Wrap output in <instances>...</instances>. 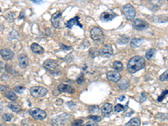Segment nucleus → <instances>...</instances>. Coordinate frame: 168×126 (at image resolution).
<instances>
[{
    "label": "nucleus",
    "mask_w": 168,
    "mask_h": 126,
    "mask_svg": "<svg viewBox=\"0 0 168 126\" xmlns=\"http://www.w3.org/2000/svg\"><path fill=\"white\" fill-rule=\"evenodd\" d=\"M145 58L140 55H136L132 57L129 61V62L127 64V70L130 73H134L145 68Z\"/></svg>",
    "instance_id": "nucleus-1"
},
{
    "label": "nucleus",
    "mask_w": 168,
    "mask_h": 126,
    "mask_svg": "<svg viewBox=\"0 0 168 126\" xmlns=\"http://www.w3.org/2000/svg\"><path fill=\"white\" fill-rule=\"evenodd\" d=\"M43 66L45 68L49 71L50 72L53 73V74H57L60 72V68H59V65L56 61L55 60H46L45 61L44 63H43Z\"/></svg>",
    "instance_id": "nucleus-2"
},
{
    "label": "nucleus",
    "mask_w": 168,
    "mask_h": 126,
    "mask_svg": "<svg viewBox=\"0 0 168 126\" xmlns=\"http://www.w3.org/2000/svg\"><path fill=\"white\" fill-rule=\"evenodd\" d=\"M90 36L92 40H93L96 42H101L104 38V32L99 27L92 28V29L90 30Z\"/></svg>",
    "instance_id": "nucleus-3"
},
{
    "label": "nucleus",
    "mask_w": 168,
    "mask_h": 126,
    "mask_svg": "<svg viewBox=\"0 0 168 126\" xmlns=\"http://www.w3.org/2000/svg\"><path fill=\"white\" fill-rule=\"evenodd\" d=\"M70 119V115L68 114H62L57 117L54 118L51 120L53 126H63Z\"/></svg>",
    "instance_id": "nucleus-4"
},
{
    "label": "nucleus",
    "mask_w": 168,
    "mask_h": 126,
    "mask_svg": "<svg viewBox=\"0 0 168 126\" xmlns=\"http://www.w3.org/2000/svg\"><path fill=\"white\" fill-rule=\"evenodd\" d=\"M123 11H124L125 17L128 20H133L135 17L136 11H135L134 8L130 3H127V4L124 5L123 7Z\"/></svg>",
    "instance_id": "nucleus-5"
},
{
    "label": "nucleus",
    "mask_w": 168,
    "mask_h": 126,
    "mask_svg": "<svg viewBox=\"0 0 168 126\" xmlns=\"http://www.w3.org/2000/svg\"><path fill=\"white\" fill-rule=\"evenodd\" d=\"M29 112L30 115L34 118L35 119L41 120V119H44V118H46V113L45 112L44 110H42L40 108H32L29 109Z\"/></svg>",
    "instance_id": "nucleus-6"
},
{
    "label": "nucleus",
    "mask_w": 168,
    "mask_h": 126,
    "mask_svg": "<svg viewBox=\"0 0 168 126\" xmlns=\"http://www.w3.org/2000/svg\"><path fill=\"white\" fill-rule=\"evenodd\" d=\"M30 94L35 98H42L47 94V90L43 87H33L30 88Z\"/></svg>",
    "instance_id": "nucleus-7"
},
{
    "label": "nucleus",
    "mask_w": 168,
    "mask_h": 126,
    "mask_svg": "<svg viewBox=\"0 0 168 126\" xmlns=\"http://www.w3.org/2000/svg\"><path fill=\"white\" fill-rule=\"evenodd\" d=\"M132 25L133 27L137 30H144L149 27V24L146 21L141 19V18L134 19L132 21Z\"/></svg>",
    "instance_id": "nucleus-8"
},
{
    "label": "nucleus",
    "mask_w": 168,
    "mask_h": 126,
    "mask_svg": "<svg viewBox=\"0 0 168 126\" xmlns=\"http://www.w3.org/2000/svg\"><path fill=\"white\" fill-rule=\"evenodd\" d=\"M62 13L60 11L56 12L51 16V24L56 29L62 28Z\"/></svg>",
    "instance_id": "nucleus-9"
},
{
    "label": "nucleus",
    "mask_w": 168,
    "mask_h": 126,
    "mask_svg": "<svg viewBox=\"0 0 168 126\" xmlns=\"http://www.w3.org/2000/svg\"><path fill=\"white\" fill-rule=\"evenodd\" d=\"M115 17H117V14L114 13L112 10H107L105 12H103L100 15V19L103 22H109L113 20Z\"/></svg>",
    "instance_id": "nucleus-10"
},
{
    "label": "nucleus",
    "mask_w": 168,
    "mask_h": 126,
    "mask_svg": "<svg viewBox=\"0 0 168 126\" xmlns=\"http://www.w3.org/2000/svg\"><path fill=\"white\" fill-rule=\"evenodd\" d=\"M99 53L104 57H110L114 53V50H113L112 45H109V44L104 45V47L100 50Z\"/></svg>",
    "instance_id": "nucleus-11"
},
{
    "label": "nucleus",
    "mask_w": 168,
    "mask_h": 126,
    "mask_svg": "<svg viewBox=\"0 0 168 126\" xmlns=\"http://www.w3.org/2000/svg\"><path fill=\"white\" fill-rule=\"evenodd\" d=\"M108 80L113 82H118L121 79V75L116 71H109L106 74Z\"/></svg>",
    "instance_id": "nucleus-12"
},
{
    "label": "nucleus",
    "mask_w": 168,
    "mask_h": 126,
    "mask_svg": "<svg viewBox=\"0 0 168 126\" xmlns=\"http://www.w3.org/2000/svg\"><path fill=\"white\" fill-rule=\"evenodd\" d=\"M0 55L3 58V60H5V61L11 60L14 55V52L8 48H3V49L0 50Z\"/></svg>",
    "instance_id": "nucleus-13"
},
{
    "label": "nucleus",
    "mask_w": 168,
    "mask_h": 126,
    "mask_svg": "<svg viewBox=\"0 0 168 126\" xmlns=\"http://www.w3.org/2000/svg\"><path fill=\"white\" fill-rule=\"evenodd\" d=\"M74 25H78L80 28H82V25L79 22V17L78 16H75L74 18L69 19L66 24V26L68 29H71Z\"/></svg>",
    "instance_id": "nucleus-14"
},
{
    "label": "nucleus",
    "mask_w": 168,
    "mask_h": 126,
    "mask_svg": "<svg viewBox=\"0 0 168 126\" xmlns=\"http://www.w3.org/2000/svg\"><path fill=\"white\" fill-rule=\"evenodd\" d=\"M58 90L60 92H66V93H70V94L73 93L75 91L71 86L65 84V83H62L58 86Z\"/></svg>",
    "instance_id": "nucleus-15"
},
{
    "label": "nucleus",
    "mask_w": 168,
    "mask_h": 126,
    "mask_svg": "<svg viewBox=\"0 0 168 126\" xmlns=\"http://www.w3.org/2000/svg\"><path fill=\"white\" fill-rule=\"evenodd\" d=\"M19 65L21 68H25L29 65V58L25 54H21L19 55Z\"/></svg>",
    "instance_id": "nucleus-16"
},
{
    "label": "nucleus",
    "mask_w": 168,
    "mask_h": 126,
    "mask_svg": "<svg viewBox=\"0 0 168 126\" xmlns=\"http://www.w3.org/2000/svg\"><path fill=\"white\" fill-rule=\"evenodd\" d=\"M113 105L111 104V103H104L103 106H102V108H101V111H102V113H103V114H104V115H109L111 113H112V111H113Z\"/></svg>",
    "instance_id": "nucleus-17"
},
{
    "label": "nucleus",
    "mask_w": 168,
    "mask_h": 126,
    "mask_svg": "<svg viewBox=\"0 0 168 126\" xmlns=\"http://www.w3.org/2000/svg\"><path fill=\"white\" fill-rule=\"evenodd\" d=\"M30 48H31V51L34 53H36V54H42V53H44V48H42V46H40L37 43L31 44Z\"/></svg>",
    "instance_id": "nucleus-18"
},
{
    "label": "nucleus",
    "mask_w": 168,
    "mask_h": 126,
    "mask_svg": "<svg viewBox=\"0 0 168 126\" xmlns=\"http://www.w3.org/2000/svg\"><path fill=\"white\" fill-rule=\"evenodd\" d=\"M143 43H144V40L141 38H134L130 42V45L132 48L135 49V48L140 47Z\"/></svg>",
    "instance_id": "nucleus-19"
},
{
    "label": "nucleus",
    "mask_w": 168,
    "mask_h": 126,
    "mask_svg": "<svg viewBox=\"0 0 168 126\" xmlns=\"http://www.w3.org/2000/svg\"><path fill=\"white\" fill-rule=\"evenodd\" d=\"M8 107L13 112H15V113H18V112H19L21 110V106L19 104H18V103H14V102H9V104H8Z\"/></svg>",
    "instance_id": "nucleus-20"
},
{
    "label": "nucleus",
    "mask_w": 168,
    "mask_h": 126,
    "mask_svg": "<svg viewBox=\"0 0 168 126\" xmlns=\"http://www.w3.org/2000/svg\"><path fill=\"white\" fill-rule=\"evenodd\" d=\"M141 124V122L139 118H133L129 122H127L124 126H140Z\"/></svg>",
    "instance_id": "nucleus-21"
},
{
    "label": "nucleus",
    "mask_w": 168,
    "mask_h": 126,
    "mask_svg": "<svg viewBox=\"0 0 168 126\" xmlns=\"http://www.w3.org/2000/svg\"><path fill=\"white\" fill-rule=\"evenodd\" d=\"M4 96L8 99L11 100V101H14V100L17 99V95L13 91H7V92H5Z\"/></svg>",
    "instance_id": "nucleus-22"
},
{
    "label": "nucleus",
    "mask_w": 168,
    "mask_h": 126,
    "mask_svg": "<svg viewBox=\"0 0 168 126\" xmlns=\"http://www.w3.org/2000/svg\"><path fill=\"white\" fill-rule=\"evenodd\" d=\"M130 86V83L129 81H126V80H122V81H119L118 82V87L121 89V90H125L129 88Z\"/></svg>",
    "instance_id": "nucleus-23"
},
{
    "label": "nucleus",
    "mask_w": 168,
    "mask_h": 126,
    "mask_svg": "<svg viewBox=\"0 0 168 126\" xmlns=\"http://www.w3.org/2000/svg\"><path fill=\"white\" fill-rule=\"evenodd\" d=\"M113 67L116 70V72H121L123 70V68H124L123 64L119 61H115L114 64H113Z\"/></svg>",
    "instance_id": "nucleus-24"
},
{
    "label": "nucleus",
    "mask_w": 168,
    "mask_h": 126,
    "mask_svg": "<svg viewBox=\"0 0 168 126\" xmlns=\"http://www.w3.org/2000/svg\"><path fill=\"white\" fill-rule=\"evenodd\" d=\"M156 53V50L154 49V48H151V49H150L149 51H146V53H145V57H146L148 60H151V59L155 56Z\"/></svg>",
    "instance_id": "nucleus-25"
},
{
    "label": "nucleus",
    "mask_w": 168,
    "mask_h": 126,
    "mask_svg": "<svg viewBox=\"0 0 168 126\" xmlns=\"http://www.w3.org/2000/svg\"><path fill=\"white\" fill-rule=\"evenodd\" d=\"M99 54V51L98 49L96 47H93V48H90L89 50V55L92 58H95L96 56H97Z\"/></svg>",
    "instance_id": "nucleus-26"
},
{
    "label": "nucleus",
    "mask_w": 168,
    "mask_h": 126,
    "mask_svg": "<svg viewBox=\"0 0 168 126\" xmlns=\"http://www.w3.org/2000/svg\"><path fill=\"white\" fill-rule=\"evenodd\" d=\"M130 41V38L128 36H121L119 39H118V43L119 44H127Z\"/></svg>",
    "instance_id": "nucleus-27"
},
{
    "label": "nucleus",
    "mask_w": 168,
    "mask_h": 126,
    "mask_svg": "<svg viewBox=\"0 0 168 126\" xmlns=\"http://www.w3.org/2000/svg\"><path fill=\"white\" fill-rule=\"evenodd\" d=\"M100 110L99 107L97 105H92L88 108V112L90 114H96V113H98Z\"/></svg>",
    "instance_id": "nucleus-28"
},
{
    "label": "nucleus",
    "mask_w": 168,
    "mask_h": 126,
    "mask_svg": "<svg viewBox=\"0 0 168 126\" xmlns=\"http://www.w3.org/2000/svg\"><path fill=\"white\" fill-rule=\"evenodd\" d=\"M83 72L86 73H93L94 72V68L92 66H88V65H85L82 68Z\"/></svg>",
    "instance_id": "nucleus-29"
},
{
    "label": "nucleus",
    "mask_w": 168,
    "mask_h": 126,
    "mask_svg": "<svg viewBox=\"0 0 168 126\" xmlns=\"http://www.w3.org/2000/svg\"><path fill=\"white\" fill-rule=\"evenodd\" d=\"M160 81H168V70L163 72L160 76Z\"/></svg>",
    "instance_id": "nucleus-30"
},
{
    "label": "nucleus",
    "mask_w": 168,
    "mask_h": 126,
    "mask_svg": "<svg viewBox=\"0 0 168 126\" xmlns=\"http://www.w3.org/2000/svg\"><path fill=\"white\" fill-rule=\"evenodd\" d=\"M168 94V89L167 90L164 91V92H162V93L160 95L159 97H158V99H157V101L159 102V103H160V102H162V100L165 99L166 97H167V95Z\"/></svg>",
    "instance_id": "nucleus-31"
},
{
    "label": "nucleus",
    "mask_w": 168,
    "mask_h": 126,
    "mask_svg": "<svg viewBox=\"0 0 168 126\" xmlns=\"http://www.w3.org/2000/svg\"><path fill=\"white\" fill-rule=\"evenodd\" d=\"M114 110H115L116 113H120L123 110H124V107L122 104H117L115 107V108H114Z\"/></svg>",
    "instance_id": "nucleus-32"
},
{
    "label": "nucleus",
    "mask_w": 168,
    "mask_h": 126,
    "mask_svg": "<svg viewBox=\"0 0 168 126\" xmlns=\"http://www.w3.org/2000/svg\"><path fill=\"white\" fill-rule=\"evenodd\" d=\"M12 118H13V114H4L3 115V119L6 122H9Z\"/></svg>",
    "instance_id": "nucleus-33"
},
{
    "label": "nucleus",
    "mask_w": 168,
    "mask_h": 126,
    "mask_svg": "<svg viewBox=\"0 0 168 126\" xmlns=\"http://www.w3.org/2000/svg\"><path fill=\"white\" fill-rule=\"evenodd\" d=\"M67 105L71 108V109H75V108H77V103H75V102H73V101L67 102Z\"/></svg>",
    "instance_id": "nucleus-34"
},
{
    "label": "nucleus",
    "mask_w": 168,
    "mask_h": 126,
    "mask_svg": "<svg viewBox=\"0 0 168 126\" xmlns=\"http://www.w3.org/2000/svg\"><path fill=\"white\" fill-rule=\"evenodd\" d=\"M85 81V77H84V75L82 74V73H81L79 75V77H77V82L78 83V84H82V83H83Z\"/></svg>",
    "instance_id": "nucleus-35"
},
{
    "label": "nucleus",
    "mask_w": 168,
    "mask_h": 126,
    "mask_svg": "<svg viewBox=\"0 0 168 126\" xmlns=\"http://www.w3.org/2000/svg\"><path fill=\"white\" fill-rule=\"evenodd\" d=\"M156 118H159V119H161V120L168 119V114H158Z\"/></svg>",
    "instance_id": "nucleus-36"
},
{
    "label": "nucleus",
    "mask_w": 168,
    "mask_h": 126,
    "mask_svg": "<svg viewBox=\"0 0 168 126\" xmlns=\"http://www.w3.org/2000/svg\"><path fill=\"white\" fill-rule=\"evenodd\" d=\"M88 118L92 119L93 121H95V122H99V121L102 120V118L100 116H95V115H90Z\"/></svg>",
    "instance_id": "nucleus-37"
},
{
    "label": "nucleus",
    "mask_w": 168,
    "mask_h": 126,
    "mask_svg": "<svg viewBox=\"0 0 168 126\" xmlns=\"http://www.w3.org/2000/svg\"><path fill=\"white\" fill-rule=\"evenodd\" d=\"M25 90V88L24 87H16V88H14V92H16L19 94L23 93Z\"/></svg>",
    "instance_id": "nucleus-38"
},
{
    "label": "nucleus",
    "mask_w": 168,
    "mask_h": 126,
    "mask_svg": "<svg viewBox=\"0 0 168 126\" xmlns=\"http://www.w3.org/2000/svg\"><path fill=\"white\" fill-rule=\"evenodd\" d=\"M83 125V120L82 119H77L75 120L72 124V126H82Z\"/></svg>",
    "instance_id": "nucleus-39"
},
{
    "label": "nucleus",
    "mask_w": 168,
    "mask_h": 126,
    "mask_svg": "<svg viewBox=\"0 0 168 126\" xmlns=\"http://www.w3.org/2000/svg\"><path fill=\"white\" fill-rule=\"evenodd\" d=\"M18 32H16L15 30H13L10 34H9V38L13 39H18Z\"/></svg>",
    "instance_id": "nucleus-40"
},
{
    "label": "nucleus",
    "mask_w": 168,
    "mask_h": 126,
    "mask_svg": "<svg viewBox=\"0 0 168 126\" xmlns=\"http://www.w3.org/2000/svg\"><path fill=\"white\" fill-rule=\"evenodd\" d=\"M84 126H98V125L95 121H90V122H88L87 124H85Z\"/></svg>",
    "instance_id": "nucleus-41"
},
{
    "label": "nucleus",
    "mask_w": 168,
    "mask_h": 126,
    "mask_svg": "<svg viewBox=\"0 0 168 126\" xmlns=\"http://www.w3.org/2000/svg\"><path fill=\"white\" fill-rule=\"evenodd\" d=\"M61 49L62 50H64V51H71V46H67V45H61Z\"/></svg>",
    "instance_id": "nucleus-42"
},
{
    "label": "nucleus",
    "mask_w": 168,
    "mask_h": 126,
    "mask_svg": "<svg viewBox=\"0 0 168 126\" xmlns=\"http://www.w3.org/2000/svg\"><path fill=\"white\" fill-rule=\"evenodd\" d=\"M7 89H8V87L7 86H5V85H1L0 84V92H7Z\"/></svg>",
    "instance_id": "nucleus-43"
},
{
    "label": "nucleus",
    "mask_w": 168,
    "mask_h": 126,
    "mask_svg": "<svg viewBox=\"0 0 168 126\" xmlns=\"http://www.w3.org/2000/svg\"><path fill=\"white\" fill-rule=\"evenodd\" d=\"M4 69H5V64L3 62H0V73H2V72H3Z\"/></svg>",
    "instance_id": "nucleus-44"
},
{
    "label": "nucleus",
    "mask_w": 168,
    "mask_h": 126,
    "mask_svg": "<svg viewBox=\"0 0 168 126\" xmlns=\"http://www.w3.org/2000/svg\"><path fill=\"white\" fill-rule=\"evenodd\" d=\"M146 100V94H145V92H142L141 93V102H145Z\"/></svg>",
    "instance_id": "nucleus-45"
},
{
    "label": "nucleus",
    "mask_w": 168,
    "mask_h": 126,
    "mask_svg": "<svg viewBox=\"0 0 168 126\" xmlns=\"http://www.w3.org/2000/svg\"><path fill=\"white\" fill-rule=\"evenodd\" d=\"M84 43H86V45H84V44L82 43V45H80V47H81L82 49H85L86 47H88L89 46V43L87 41V40H84Z\"/></svg>",
    "instance_id": "nucleus-46"
},
{
    "label": "nucleus",
    "mask_w": 168,
    "mask_h": 126,
    "mask_svg": "<svg viewBox=\"0 0 168 126\" xmlns=\"http://www.w3.org/2000/svg\"><path fill=\"white\" fill-rule=\"evenodd\" d=\"M56 103L57 104V105H62V103H63V101H62V99H57L56 101Z\"/></svg>",
    "instance_id": "nucleus-47"
},
{
    "label": "nucleus",
    "mask_w": 168,
    "mask_h": 126,
    "mask_svg": "<svg viewBox=\"0 0 168 126\" xmlns=\"http://www.w3.org/2000/svg\"><path fill=\"white\" fill-rule=\"evenodd\" d=\"M126 99V97L124 96V95H122V96H120V97H119V101H124V99Z\"/></svg>",
    "instance_id": "nucleus-48"
},
{
    "label": "nucleus",
    "mask_w": 168,
    "mask_h": 126,
    "mask_svg": "<svg viewBox=\"0 0 168 126\" xmlns=\"http://www.w3.org/2000/svg\"><path fill=\"white\" fill-rule=\"evenodd\" d=\"M34 3H37V4H41V3H43V1H36V0H33L32 1Z\"/></svg>",
    "instance_id": "nucleus-49"
},
{
    "label": "nucleus",
    "mask_w": 168,
    "mask_h": 126,
    "mask_svg": "<svg viewBox=\"0 0 168 126\" xmlns=\"http://www.w3.org/2000/svg\"><path fill=\"white\" fill-rule=\"evenodd\" d=\"M23 14V12H21V14ZM19 18H23V15H20V16H19Z\"/></svg>",
    "instance_id": "nucleus-50"
},
{
    "label": "nucleus",
    "mask_w": 168,
    "mask_h": 126,
    "mask_svg": "<svg viewBox=\"0 0 168 126\" xmlns=\"http://www.w3.org/2000/svg\"><path fill=\"white\" fill-rule=\"evenodd\" d=\"M0 12H1V9H0Z\"/></svg>",
    "instance_id": "nucleus-51"
},
{
    "label": "nucleus",
    "mask_w": 168,
    "mask_h": 126,
    "mask_svg": "<svg viewBox=\"0 0 168 126\" xmlns=\"http://www.w3.org/2000/svg\"><path fill=\"white\" fill-rule=\"evenodd\" d=\"M0 126H3V125H0Z\"/></svg>",
    "instance_id": "nucleus-52"
}]
</instances>
